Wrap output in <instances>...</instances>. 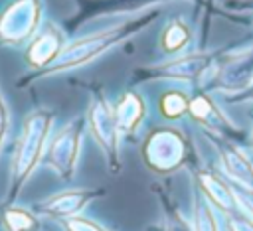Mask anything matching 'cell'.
I'll use <instances>...</instances> for the list:
<instances>
[{
	"label": "cell",
	"mask_w": 253,
	"mask_h": 231,
	"mask_svg": "<svg viewBox=\"0 0 253 231\" xmlns=\"http://www.w3.org/2000/svg\"><path fill=\"white\" fill-rule=\"evenodd\" d=\"M45 128H47V120L43 115H38L28 122L22 144H20V152L16 158V174L20 176V180L34 168L42 150V142H43L42 138L45 134Z\"/></svg>",
	"instance_id": "cell-1"
},
{
	"label": "cell",
	"mask_w": 253,
	"mask_h": 231,
	"mask_svg": "<svg viewBox=\"0 0 253 231\" xmlns=\"http://www.w3.org/2000/svg\"><path fill=\"white\" fill-rule=\"evenodd\" d=\"M75 154H77V128L71 126L55 140L49 154V162L61 176H69L75 166Z\"/></svg>",
	"instance_id": "cell-2"
},
{
	"label": "cell",
	"mask_w": 253,
	"mask_h": 231,
	"mask_svg": "<svg viewBox=\"0 0 253 231\" xmlns=\"http://www.w3.org/2000/svg\"><path fill=\"white\" fill-rule=\"evenodd\" d=\"M115 38H117L115 32H107V34H101V36H95V38L77 41L73 47H69L67 51H63L57 61H59V65H63V67L73 65V63H81V61L89 59L93 53H99L101 49H105Z\"/></svg>",
	"instance_id": "cell-3"
},
{
	"label": "cell",
	"mask_w": 253,
	"mask_h": 231,
	"mask_svg": "<svg viewBox=\"0 0 253 231\" xmlns=\"http://www.w3.org/2000/svg\"><path fill=\"white\" fill-rule=\"evenodd\" d=\"M200 182H202V188H204V192H206V195L219 207V209H223V211H237L235 209V195H233V192L229 190V186L223 182V180H219L217 176H213V174H202L200 176Z\"/></svg>",
	"instance_id": "cell-4"
},
{
	"label": "cell",
	"mask_w": 253,
	"mask_h": 231,
	"mask_svg": "<svg viewBox=\"0 0 253 231\" xmlns=\"http://www.w3.org/2000/svg\"><path fill=\"white\" fill-rule=\"evenodd\" d=\"M89 197H91L89 192H65V193L49 199L45 203V211H49L53 215H71V213L79 211L87 203Z\"/></svg>",
	"instance_id": "cell-5"
},
{
	"label": "cell",
	"mask_w": 253,
	"mask_h": 231,
	"mask_svg": "<svg viewBox=\"0 0 253 231\" xmlns=\"http://www.w3.org/2000/svg\"><path fill=\"white\" fill-rule=\"evenodd\" d=\"M223 160H225V170H227V174H229L235 182H239L243 188H247V190L253 192V166H251L237 150H233V148H229V150L225 152Z\"/></svg>",
	"instance_id": "cell-6"
},
{
	"label": "cell",
	"mask_w": 253,
	"mask_h": 231,
	"mask_svg": "<svg viewBox=\"0 0 253 231\" xmlns=\"http://www.w3.org/2000/svg\"><path fill=\"white\" fill-rule=\"evenodd\" d=\"M4 219H6V225H8L10 231H36V227H38L36 219L28 211H24V209H10V211H6Z\"/></svg>",
	"instance_id": "cell-7"
},
{
	"label": "cell",
	"mask_w": 253,
	"mask_h": 231,
	"mask_svg": "<svg viewBox=\"0 0 253 231\" xmlns=\"http://www.w3.org/2000/svg\"><path fill=\"white\" fill-rule=\"evenodd\" d=\"M196 231H219L210 205L204 201H200L196 207Z\"/></svg>",
	"instance_id": "cell-8"
},
{
	"label": "cell",
	"mask_w": 253,
	"mask_h": 231,
	"mask_svg": "<svg viewBox=\"0 0 253 231\" xmlns=\"http://www.w3.org/2000/svg\"><path fill=\"white\" fill-rule=\"evenodd\" d=\"M227 229L229 231H253V219L239 211H231L227 217Z\"/></svg>",
	"instance_id": "cell-9"
},
{
	"label": "cell",
	"mask_w": 253,
	"mask_h": 231,
	"mask_svg": "<svg viewBox=\"0 0 253 231\" xmlns=\"http://www.w3.org/2000/svg\"><path fill=\"white\" fill-rule=\"evenodd\" d=\"M67 229L69 231H103L99 225L87 221V219H81V217H71L67 219Z\"/></svg>",
	"instance_id": "cell-10"
},
{
	"label": "cell",
	"mask_w": 253,
	"mask_h": 231,
	"mask_svg": "<svg viewBox=\"0 0 253 231\" xmlns=\"http://www.w3.org/2000/svg\"><path fill=\"white\" fill-rule=\"evenodd\" d=\"M4 126H6V111H4V105H2V101H0V138H2Z\"/></svg>",
	"instance_id": "cell-11"
}]
</instances>
